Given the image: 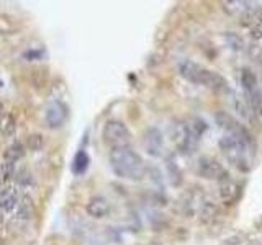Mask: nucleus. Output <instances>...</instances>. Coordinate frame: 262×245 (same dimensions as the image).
Segmentation results:
<instances>
[{
	"label": "nucleus",
	"instance_id": "f257e3e1",
	"mask_svg": "<svg viewBox=\"0 0 262 245\" xmlns=\"http://www.w3.org/2000/svg\"><path fill=\"white\" fill-rule=\"evenodd\" d=\"M110 167L118 178L139 182L146 175V165L141 155L135 152L131 147H118L110 151Z\"/></svg>",
	"mask_w": 262,
	"mask_h": 245
},
{
	"label": "nucleus",
	"instance_id": "f03ea898",
	"mask_svg": "<svg viewBox=\"0 0 262 245\" xmlns=\"http://www.w3.org/2000/svg\"><path fill=\"white\" fill-rule=\"evenodd\" d=\"M179 74L185 80L192 82L196 85H205L208 88H213L220 92V90H228V82L220 76L218 72L210 70L203 65L196 64L193 61H182L179 64Z\"/></svg>",
	"mask_w": 262,
	"mask_h": 245
},
{
	"label": "nucleus",
	"instance_id": "7ed1b4c3",
	"mask_svg": "<svg viewBox=\"0 0 262 245\" xmlns=\"http://www.w3.org/2000/svg\"><path fill=\"white\" fill-rule=\"evenodd\" d=\"M252 147L254 145L244 142L231 134H223V137L220 139V149L223 151L226 159L243 172H248L251 168L249 154L252 152Z\"/></svg>",
	"mask_w": 262,
	"mask_h": 245
},
{
	"label": "nucleus",
	"instance_id": "20e7f679",
	"mask_svg": "<svg viewBox=\"0 0 262 245\" xmlns=\"http://www.w3.org/2000/svg\"><path fill=\"white\" fill-rule=\"evenodd\" d=\"M200 134L193 129L190 122H176L172 128V141L182 154H193L200 141Z\"/></svg>",
	"mask_w": 262,
	"mask_h": 245
},
{
	"label": "nucleus",
	"instance_id": "39448f33",
	"mask_svg": "<svg viewBox=\"0 0 262 245\" xmlns=\"http://www.w3.org/2000/svg\"><path fill=\"white\" fill-rule=\"evenodd\" d=\"M103 142L110 145L112 149H118V147H128L131 141V133L123 121L110 119L105 122L102 131Z\"/></svg>",
	"mask_w": 262,
	"mask_h": 245
},
{
	"label": "nucleus",
	"instance_id": "423d86ee",
	"mask_svg": "<svg viewBox=\"0 0 262 245\" xmlns=\"http://www.w3.org/2000/svg\"><path fill=\"white\" fill-rule=\"evenodd\" d=\"M241 87L244 90L248 105L262 118V87L254 72L249 69H243L241 72Z\"/></svg>",
	"mask_w": 262,
	"mask_h": 245
},
{
	"label": "nucleus",
	"instance_id": "0eeeda50",
	"mask_svg": "<svg viewBox=\"0 0 262 245\" xmlns=\"http://www.w3.org/2000/svg\"><path fill=\"white\" fill-rule=\"evenodd\" d=\"M216 122L220 125V128L225 131V134H231L237 139H241V141L254 145V139L249 134V131L246 129L239 121L234 119L231 114H228L226 111L216 113Z\"/></svg>",
	"mask_w": 262,
	"mask_h": 245
},
{
	"label": "nucleus",
	"instance_id": "6e6552de",
	"mask_svg": "<svg viewBox=\"0 0 262 245\" xmlns=\"http://www.w3.org/2000/svg\"><path fill=\"white\" fill-rule=\"evenodd\" d=\"M196 174L207 180H216V182L228 177L225 167L216 159L208 157V155H203V157L196 160Z\"/></svg>",
	"mask_w": 262,
	"mask_h": 245
},
{
	"label": "nucleus",
	"instance_id": "1a4fd4ad",
	"mask_svg": "<svg viewBox=\"0 0 262 245\" xmlns=\"http://www.w3.org/2000/svg\"><path fill=\"white\" fill-rule=\"evenodd\" d=\"M68 116H69L68 105L62 103L61 100H53L46 106L45 121L51 129H59L68 121Z\"/></svg>",
	"mask_w": 262,
	"mask_h": 245
},
{
	"label": "nucleus",
	"instance_id": "9d476101",
	"mask_svg": "<svg viewBox=\"0 0 262 245\" xmlns=\"http://www.w3.org/2000/svg\"><path fill=\"white\" fill-rule=\"evenodd\" d=\"M20 200H21V194L16 186L8 185L4 190H0V209L4 212H13L18 208Z\"/></svg>",
	"mask_w": 262,
	"mask_h": 245
},
{
	"label": "nucleus",
	"instance_id": "9b49d317",
	"mask_svg": "<svg viewBox=\"0 0 262 245\" xmlns=\"http://www.w3.org/2000/svg\"><path fill=\"white\" fill-rule=\"evenodd\" d=\"M85 209H87L89 216H92L95 219H102V217H106L110 214V203L105 196L97 194V196H92V198L89 200Z\"/></svg>",
	"mask_w": 262,
	"mask_h": 245
},
{
	"label": "nucleus",
	"instance_id": "f8f14e48",
	"mask_svg": "<svg viewBox=\"0 0 262 245\" xmlns=\"http://www.w3.org/2000/svg\"><path fill=\"white\" fill-rule=\"evenodd\" d=\"M144 142H146L147 152H149L152 157H161L164 151V141H162V134L159 129H156V128L147 129Z\"/></svg>",
	"mask_w": 262,
	"mask_h": 245
},
{
	"label": "nucleus",
	"instance_id": "ddd939ff",
	"mask_svg": "<svg viewBox=\"0 0 262 245\" xmlns=\"http://www.w3.org/2000/svg\"><path fill=\"white\" fill-rule=\"evenodd\" d=\"M220 194H221V200H223L225 203H234L237 200V196H239V186H237L231 177H226L223 180H220Z\"/></svg>",
	"mask_w": 262,
	"mask_h": 245
},
{
	"label": "nucleus",
	"instance_id": "4468645a",
	"mask_svg": "<svg viewBox=\"0 0 262 245\" xmlns=\"http://www.w3.org/2000/svg\"><path fill=\"white\" fill-rule=\"evenodd\" d=\"M33 212H35V204H33V200L28 194H23L20 203H18V208L15 209V217L20 219V220H30Z\"/></svg>",
	"mask_w": 262,
	"mask_h": 245
},
{
	"label": "nucleus",
	"instance_id": "2eb2a0df",
	"mask_svg": "<svg viewBox=\"0 0 262 245\" xmlns=\"http://www.w3.org/2000/svg\"><path fill=\"white\" fill-rule=\"evenodd\" d=\"M90 165V157H89V154L84 151V149H80L76 155H74V160H72V165H71V170H72V174L74 175H84L87 168Z\"/></svg>",
	"mask_w": 262,
	"mask_h": 245
},
{
	"label": "nucleus",
	"instance_id": "dca6fc26",
	"mask_svg": "<svg viewBox=\"0 0 262 245\" xmlns=\"http://www.w3.org/2000/svg\"><path fill=\"white\" fill-rule=\"evenodd\" d=\"M23 155H25V145L21 142H13L12 145H8L7 151L4 152V162L15 165Z\"/></svg>",
	"mask_w": 262,
	"mask_h": 245
},
{
	"label": "nucleus",
	"instance_id": "f3484780",
	"mask_svg": "<svg viewBox=\"0 0 262 245\" xmlns=\"http://www.w3.org/2000/svg\"><path fill=\"white\" fill-rule=\"evenodd\" d=\"M0 131L5 134V136H12L15 133V118L12 114H5L2 122H0Z\"/></svg>",
	"mask_w": 262,
	"mask_h": 245
},
{
	"label": "nucleus",
	"instance_id": "a211bd4d",
	"mask_svg": "<svg viewBox=\"0 0 262 245\" xmlns=\"http://www.w3.org/2000/svg\"><path fill=\"white\" fill-rule=\"evenodd\" d=\"M25 57H27L28 61H35V59H39L41 53L39 51H28V53H25Z\"/></svg>",
	"mask_w": 262,
	"mask_h": 245
},
{
	"label": "nucleus",
	"instance_id": "6ab92c4d",
	"mask_svg": "<svg viewBox=\"0 0 262 245\" xmlns=\"http://www.w3.org/2000/svg\"><path fill=\"white\" fill-rule=\"evenodd\" d=\"M5 111H4V105L2 103H0V122H2V119H4V116H5Z\"/></svg>",
	"mask_w": 262,
	"mask_h": 245
},
{
	"label": "nucleus",
	"instance_id": "aec40b11",
	"mask_svg": "<svg viewBox=\"0 0 262 245\" xmlns=\"http://www.w3.org/2000/svg\"><path fill=\"white\" fill-rule=\"evenodd\" d=\"M2 226H4V211L0 209V229H2Z\"/></svg>",
	"mask_w": 262,
	"mask_h": 245
},
{
	"label": "nucleus",
	"instance_id": "412c9836",
	"mask_svg": "<svg viewBox=\"0 0 262 245\" xmlns=\"http://www.w3.org/2000/svg\"><path fill=\"white\" fill-rule=\"evenodd\" d=\"M260 69H262V57H260Z\"/></svg>",
	"mask_w": 262,
	"mask_h": 245
},
{
	"label": "nucleus",
	"instance_id": "4be33fe9",
	"mask_svg": "<svg viewBox=\"0 0 262 245\" xmlns=\"http://www.w3.org/2000/svg\"><path fill=\"white\" fill-rule=\"evenodd\" d=\"M0 87H2V80H0Z\"/></svg>",
	"mask_w": 262,
	"mask_h": 245
}]
</instances>
